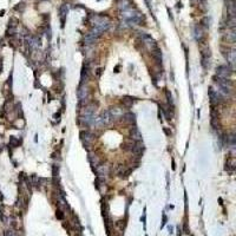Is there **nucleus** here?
Here are the masks:
<instances>
[{
  "instance_id": "nucleus-11",
  "label": "nucleus",
  "mask_w": 236,
  "mask_h": 236,
  "mask_svg": "<svg viewBox=\"0 0 236 236\" xmlns=\"http://www.w3.org/2000/svg\"><path fill=\"white\" fill-rule=\"evenodd\" d=\"M84 42H85V44H87V45H92V44H95V43L97 42V38H95L92 34L87 33V34L85 35V38H84Z\"/></svg>"
},
{
  "instance_id": "nucleus-14",
  "label": "nucleus",
  "mask_w": 236,
  "mask_h": 236,
  "mask_svg": "<svg viewBox=\"0 0 236 236\" xmlns=\"http://www.w3.org/2000/svg\"><path fill=\"white\" fill-rule=\"evenodd\" d=\"M134 99H135V98H131V97H124L122 102H123V104H124L126 107H131L132 104H134Z\"/></svg>"
},
{
  "instance_id": "nucleus-4",
  "label": "nucleus",
  "mask_w": 236,
  "mask_h": 236,
  "mask_svg": "<svg viewBox=\"0 0 236 236\" xmlns=\"http://www.w3.org/2000/svg\"><path fill=\"white\" fill-rule=\"evenodd\" d=\"M80 138H82L83 144L85 145V148H89L90 145H91L92 140H93V136L90 134L89 131H82L80 132Z\"/></svg>"
},
{
  "instance_id": "nucleus-2",
  "label": "nucleus",
  "mask_w": 236,
  "mask_h": 236,
  "mask_svg": "<svg viewBox=\"0 0 236 236\" xmlns=\"http://www.w3.org/2000/svg\"><path fill=\"white\" fill-rule=\"evenodd\" d=\"M111 120H112V117H111L110 112H109V111H104V112L100 114L99 117L95 118V120H93V125H96V126L106 125V124L110 123Z\"/></svg>"
},
{
  "instance_id": "nucleus-3",
  "label": "nucleus",
  "mask_w": 236,
  "mask_h": 236,
  "mask_svg": "<svg viewBox=\"0 0 236 236\" xmlns=\"http://www.w3.org/2000/svg\"><path fill=\"white\" fill-rule=\"evenodd\" d=\"M231 67L227 66V65H222L217 69V76L219 78H229V76L231 75Z\"/></svg>"
},
{
  "instance_id": "nucleus-10",
  "label": "nucleus",
  "mask_w": 236,
  "mask_h": 236,
  "mask_svg": "<svg viewBox=\"0 0 236 236\" xmlns=\"http://www.w3.org/2000/svg\"><path fill=\"white\" fill-rule=\"evenodd\" d=\"M89 77H90V70H89V67L86 66H84V69H83V72H82V84H84V83H86L87 82V79H89Z\"/></svg>"
},
{
  "instance_id": "nucleus-1",
  "label": "nucleus",
  "mask_w": 236,
  "mask_h": 236,
  "mask_svg": "<svg viewBox=\"0 0 236 236\" xmlns=\"http://www.w3.org/2000/svg\"><path fill=\"white\" fill-rule=\"evenodd\" d=\"M91 20H92L93 28L98 30L100 33L107 31L109 27H110V20L104 15H93L91 18Z\"/></svg>"
},
{
  "instance_id": "nucleus-13",
  "label": "nucleus",
  "mask_w": 236,
  "mask_h": 236,
  "mask_svg": "<svg viewBox=\"0 0 236 236\" xmlns=\"http://www.w3.org/2000/svg\"><path fill=\"white\" fill-rule=\"evenodd\" d=\"M97 172L98 175H107L109 172L107 165H97Z\"/></svg>"
},
{
  "instance_id": "nucleus-16",
  "label": "nucleus",
  "mask_w": 236,
  "mask_h": 236,
  "mask_svg": "<svg viewBox=\"0 0 236 236\" xmlns=\"http://www.w3.org/2000/svg\"><path fill=\"white\" fill-rule=\"evenodd\" d=\"M10 144L12 145V147H17V145L19 144V140H18L17 138H14V137H12V138H11V142H10Z\"/></svg>"
},
{
  "instance_id": "nucleus-9",
  "label": "nucleus",
  "mask_w": 236,
  "mask_h": 236,
  "mask_svg": "<svg viewBox=\"0 0 236 236\" xmlns=\"http://www.w3.org/2000/svg\"><path fill=\"white\" fill-rule=\"evenodd\" d=\"M109 112H110L112 119H114V118H117V117H122V116L124 115V114H123V110H122V109H119V107H112Z\"/></svg>"
},
{
  "instance_id": "nucleus-15",
  "label": "nucleus",
  "mask_w": 236,
  "mask_h": 236,
  "mask_svg": "<svg viewBox=\"0 0 236 236\" xmlns=\"http://www.w3.org/2000/svg\"><path fill=\"white\" fill-rule=\"evenodd\" d=\"M59 12H60V18H62V23H64V18H65V15H66V13H67V6H66V5H63V6L60 7Z\"/></svg>"
},
{
  "instance_id": "nucleus-7",
  "label": "nucleus",
  "mask_w": 236,
  "mask_h": 236,
  "mask_svg": "<svg viewBox=\"0 0 236 236\" xmlns=\"http://www.w3.org/2000/svg\"><path fill=\"white\" fill-rule=\"evenodd\" d=\"M224 57H226L227 62H228L230 65H233V64L235 63L236 53H235V51H234V50H228V51H226V52H224Z\"/></svg>"
},
{
  "instance_id": "nucleus-8",
  "label": "nucleus",
  "mask_w": 236,
  "mask_h": 236,
  "mask_svg": "<svg viewBox=\"0 0 236 236\" xmlns=\"http://www.w3.org/2000/svg\"><path fill=\"white\" fill-rule=\"evenodd\" d=\"M130 136H131L132 140H136V142H139L142 139V135H140L139 130L136 128V126H134V128L130 130Z\"/></svg>"
},
{
  "instance_id": "nucleus-6",
  "label": "nucleus",
  "mask_w": 236,
  "mask_h": 236,
  "mask_svg": "<svg viewBox=\"0 0 236 236\" xmlns=\"http://www.w3.org/2000/svg\"><path fill=\"white\" fill-rule=\"evenodd\" d=\"M206 37V33H204V28L202 25H197L195 27V38L197 42H202Z\"/></svg>"
},
{
  "instance_id": "nucleus-5",
  "label": "nucleus",
  "mask_w": 236,
  "mask_h": 236,
  "mask_svg": "<svg viewBox=\"0 0 236 236\" xmlns=\"http://www.w3.org/2000/svg\"><path fill=\"white\" fill-rule=\"evenodd\" d=\"M78 98L80 99V102H85L89 98V89L85 86V84H80L79 89H78Z\"/></svg>"
},
{
  "instance_id": "nucleus-12",
  "label": "nucleus",
  "mask_w": 236,
  "mask_h": 236,
  "mask_svg": "<svg viewBox=\"0 0 236 236\" xmlns=\"http://www.w3.org/2000/svg\"><path fill=\"white\" fill-rule=\"evenodd\" d=\"M123 119H124L125 123H134V122H135V115L131 114V112L124 114V115H123Z\"/></svg>"
},
{
  "instance_id": "nucleus-17",
  "label": "nucleus",
  "mask_w": 236,
  "mask_h": 236,
  "mask_svg": "<svg viewBox=\"0 0 236 236\" xmlns=\"http://www.w3.org/2000/svg\"><path fill=\"white\" fill-rule=\"evenodd\" d=\"M5 236H17V234L13 230H6L5 231Z\"/></svg>"
}]
</instances>
